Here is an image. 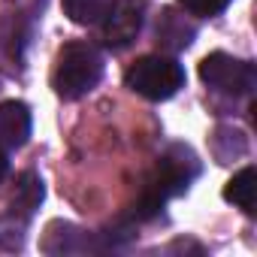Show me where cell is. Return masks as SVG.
<instances>
[{
  "mask_svg": "<svg viewBox=\"0 0 257 257\" xmlns=\"http://www.w3.org/2000/svg\"><path fill=\"white\" fill-rule=\"evenodd\" d=\"M197 173H200V161L194 158V152L185 146H173L155 164V170L146 176V185L140 188V197H137L131 215L137 221L155 218L170 197H179L188 191V185L197 179Z\"/></svg>",
  "mask_w": 257,
  "mask_h": 257,
  "instance_id": "cell-1",
  "label": "cell"
},
{
  "mask_svg": "<svg viewBox=\"0 0 257 257\" xmlns=\"http://www.w3.org/2000/svg\"><path fill=\"white\" fill-rule=\"evenodd\" d=\"M103 79V55L88 43H67L52 70V88L64 100H79Z\"/></svg>",
  "mask_w": 257,
  "mask_h": 257,
  "instance_id": "cell-2",
  "label": "cell"
},
{
  "mask_svg": "<svg viewBox=\"0 0 257 257\" xmlns=\"http://www.w3.org/2000/svg\"><path fill=\"white\" fill-rule=\"evenodd\" d=\"M124 85L146 100H170L185 88V67L170 55H146L124 73Z\"/></svg>",
  "mask_w": 257,
  "mask_h": 257,
  "instance_id": "cell-3",
  "label": "cell"
},
{
  "mask_svg": "<svg viewBox=\"0 0 257 257\" xmlns=\"http://www.w3.org/2000/svg\"><path fill=\"white\" fill-rule=\"evenodd\" d=\"M200 79L212 91L242 97V94H251V88H254V67L248 61L233 58V55L215 52V55H206L200 61Z\"/></svg>",
  "mask_w": 257,
  "mask_h": 257,
  "instance_id": "cell-4",
  "label": "cell"
},
{
  "mask_svg": "<svg viewBox=\"0 0 257 257\" xmlns=\"http://www.w3.org/2000/svg\"><path fill=\"white\" fill-rule=\"evenodd\" d=\"M146 22V0H112L109 13L103 16V43L109 49H127Z\"/></svg>",
  "mask_w": 257,
  "mask_h": 257,
  "instance_id": "cell-5",
  "label": "cell"
},
{
  "mask_svg": "<svg viewBox=\"0 0 257 257\" xmlns=\"http://www.w3.org/2000/svg\"><path fill=\"white\" fill-rule=\"evenodd\" d=\"M31 109L22 100L0 103V149H22L31 137Z\"/></svg>",
  "mask_w": 257,
  "mask_h": 257,
  "instance_id": "cell-6",
  "label": "cell"
},
{
  "mask_svg": "<svg viewBox=\"0 0 257 257\" xmlns=\"http://www.w3.org/2000/svg\"><path fill=\"white\" fill-rule=\"evenodd\" d=\"M197 31L191 22H185V16H176L173 10H164L161 19H158V43L167 49V52H182L194 43Z\"/></svg>",
  "mask_w": 257,
  "mask_h": 257,
  "instance_id": "cell-7",
  "label": "cell"
},
{
  "mask_svg": "<svg viewBox=\"0 0 257 257\" xmlns=\"http://www.w3.org/2000/svg\"><path fill=\"white\" fill-rule=\"evenodd\" d=\"M224 200L233 203V206H239L245 215L254 212V203H257V173H254V167L239 170V173L227 182V188H224Z\"/></svg>",
  "mask_w": 257,
  "mask_h": 257,
  "instance_id": "cell-8",
  "label": "cell"
},
{
  "mask_svg": "<svg viewBox=\"0 0 257 257\" xmlns=\"http://www.w3.org/2000/svg\"><path fill=\"white\" fill-rule=\"evenodd\" d=\"M43 197H46L43 179L37 173H22L19 176V185H16V197H13V212L31 215L34 209H40Z\"/></svg>",
  "mask_w": 257,
  "mask_h": 257,
  "instance_id": "cell-9",
  "label": "cell"
},
{
  "mask_svg": "<svg viewBox=\"0 0 257 257\" xmlns=\"http://www.w3.org/2000/svg\"><path fill=\"white\" fill-rule=\"evenodd\" d=\"M46 239H61V245H52L49 254H70V251H88V248H94L91 236L85 230L73 227V224H52Z\"/></svg>",
  "mask_w": 257,
  "mask_h": 257,
  "instance_id": "cell-10",
  "label": "cell"
},
{
  "mask_svg": "<svg viewBox=\"0 0 257 257\" xmlns=\"http://www.w3.org/2000/svg\"><path fill=\"white\" fill-rule=\"evenodd\" d=\"M64 16L76 25H97L109 13L112 0H61Z\"/></svg>",
  "mask_w": 257,
  "mask_h": 257,
  "instance_id": "cell-11",
  "label": "cell"
},
{
  "mask_svg": "<svg viewBox=\"0 0 257 257\" xmlns=\"http://www.w3.org/2000/svg\"><path fill=\"white\" fill-rule=\"evenodd\" d=\"M22 230H25V224L16 221V212L0 215V248H16V245H22Z\"/></svg>",
  "mask_w": 257,
  "mask_h": 257,
  "instance_id": "cell-12",
  "label": "cell"
},
{
  "mask_svg": "<svg viewBox=\"0 0 257 257\" xmlns=\"http://www.w3.org/2000/svg\"><path fill=\"white\" fill-rule=\"evenodd\" d=\"M179 4L191 13V16H203V19H212L218 13H224L230 7V0H179Z\"/></svg>",
  "mask_w": 257,
  "mask_h": 257,
  "instance_id": "cell-13",
  "label": "cell"
},
{
  "mask_svg": "<svg viewBox=\"0 0 257 257\" xmlns=\"http://www.w3.org/2000/svg\"><path fill=\"white\" fill-rule=\"evenodd\" d=\"M7 173H10V161H7V155L0 152V182L7 179Z\"/></svg>",
  "mask_w": 257,
  "mask_h": 257,
  "instance_id": "cell-14",
  "label": "cell"
}]
</instances>
